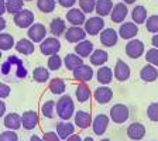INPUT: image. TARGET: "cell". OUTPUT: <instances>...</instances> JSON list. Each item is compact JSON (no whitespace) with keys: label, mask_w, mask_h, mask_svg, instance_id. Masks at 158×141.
Returning a JSON list of instances; mask_svg holds the SVG:
<instances>
[{"label":"cell","mask_w":158,"mask_h":141,"mask_svg":"<svg viewBox=\"0 0 158 141\" xmlns=\"http://www.w3.org/2000/svg\"><path fill=\"white\" fill-rule=\"evenodd\" d=\"M56 114L61 120L69 122V118L75 116V103L69 95H61L56 102Z\"/></svg>","instance_id":"obj_1"},{"label":"cell","mask_w":158,"mask_h":141,"mask_svg":"<svg viewBox=\"0 0 158 141\" xmlns=\"http://www.w3.org/2000/svg\"><path fill=\"white\" fill-rule=\"evenodd\" d=\"M110 120L116 124H123L128 120L130 117V112H128V107L123 103H117V105L112 106L110 109Z\"/></svg>","instance_id":"obj_2"},{"label":"cell","mask_w":158,"mask_h":141,"mask_svg":"<svg viewBox=\"0 0 158 141\" xmlns=\"http://www.w3.org/2000/svg\"><path fill=\"white\" fill-rule=\"evenodd\" d=\"M61 49V41L56 37H47L43 43L40 44V51L45 56L56 55Z\"/></svg>","instance_id":"obj_3"},{"label":"cell","mask_w":158,"mask_h":141,"mask_svg":"<svg viewBox=\"0 0 158 141\" xmlns=\"http://www.w3.org/2000/svg\"><path fill=\"white\" fill-rule=\"evenodd\" d=\"M105 26L106 24L103 17L93 16L86 20V23L83 24V28H85L86 34H89V35H98V34H100L105 30Z\"/></svg>","instance_id":"obj_4"},{"label":"cell","mask_w":158,"mask_h":141,"mask_svg":"<svg viewBox=\"0 0 158 141\" xmlns=\"http://www.w3.org/2000/svg\"><path fill=\"white\" fill-rule=\"evenodd\" d=\"M27 37H28L34 44H41L47 38V28L41 23H34L33 26L27 30Z\"/></svg>","instance_id":"obj_5"},{"label":"cell","mask_w":158,"mask_h":141,"mask_svg":"<svg viewBox=\"0 0 158 141\" xmlns=\"http://www.w3.org/2000/svg\"><path fill=\"white\" fill-rule=\"evenodd\" d=\"M13 20H14V24L19 28H30L34 24V14L31 10L24 9L20 13L14 14Z\"/></svg>","instance_id":"obj_6"},{"label":"cell","mask_w":158,"mask_h":141,"mask_svg":"<svg viewBox=\"0 0 158 141\" xmlns=\"http://www.w3.org/2000/svg\"><path fill=\"white\" fill-rule=\"evenodd\" d=\"M64 35H65V39L68 43L78 44V43H81V41H83V39H86V35H88V34H86L85 28H82V27L71 26L69 28H66Z\"/></svg>","instance_id":"obj_7"},{"label":"cell","mask_w":158,"mask_h":141,"mask_svg":"<svg viewBox=\"0 0 158 141\" xmlns=\"http://www.w3.org/2000/svg\"><path fill=\"white\" fill-rule=\"evenodd\" d=\"M126 54L131 59H138L144 54V43L137 38L130 39L126 45Z\"/></svg>","instance_id":"obj_8"},{"label":"cell","mask_w":158,"mask_h":141,"mask_svg":"<svg viewBox=\"0 0 158 141\" xmlns=\"http://www.w3.org/2000/svg\"><path fill=\"white\" fill-rule=\"evenodd\" d=\"M118 37L123 39H134V37H137L138 34V26L133 21H126V23H122L120 28H118Z\"/></svg>","instance_id":"obj_9"},{"label":"cell","mask_w":158,"mask_h":141,"mask_svg":"<svg viewBox=\"0 0 158 141\" xmlns=\"http://www.w3.org/2000/svg\"><path fill=\"white\" fill-rule=\"evenodd\" d=\"M100 44L106 48H110V47H114L118 41V33L116 31L114 28H105L100 33Z\"/></svg>","instance_id":"obj_10"},{"label":"cell","mask_w":158,"mask_h":141,"mask_svg":"<svg viewBox=\"0 0 158 141\" xmlns=\"http://www.w3.org/2000/svg\"><path fill=\"white\" fill-rule=\"evenodd\" d=\"M72 76L75 81H78V82H81V83L89 82V81H92V78H93V69H92V66L83 64L82 66H79L75 71H72Z\"/></svg>","instance_id":"obj_11"},{"label":"cell","mask_w":158,"mask_h":141,"mask_svg":"<svg viewBox=\"0 0 158 141\" xmlns=\"http://www.w3.org/2000/svg\"><path fill=\"white\" fill-rule=\"evenodd\" d=\"M65 17H66V21H68L69 24H72V26L81 27L86 23V14L83 13L81 9H75V7L69 9Z\"/></svg>","instance_id":"obj_12"},{"label":"cell","mask_w":158,"mask_h":141,"mask_svg":"<svg viewBox=\"0 0 158 141\" xmlns=\"http://www.w3.org/2000/svg\"><path fill=\"white\" fill-rule=\"evenodd\" d=\"M128 14V9H127V4L126 3H116L114 7H113L112 13H110V19H112L113 23H117V24H122L124 23L126 17Z\"/></svg>","instance_id":"obj_13"},{"label":"cell","mask_w":158,"mask_h":141,"mask_svg":"<svg viewBox=\"0 0 158 141\" xmlns=\"http://www.w3.org/2000/svg\"><path fill=\"white\" fill-rule=\"evenodd\" d=\"M113 75H114L116 81H118V82H126V81L130 78V75H131L130 66H128L124 61L117 59V62H116V65H114V73H113Z\"/></svg>","instance_id":"obj_14"},{"label":"cell","mask_w":158,"mask_h":141,"mask_svg":"<svg viewBox=\"0 0 158 141\" xmlns=\"http://www.w3.org/2000/svg\"><path fill=\"white\" fill-rule=\"evenodd\" d=\"M93 97H95V100L99 103V105H106V103H109L110 100H112L113 97V90L109 86H99V88L95 89V92H93Z\"/></svg>","instance_id":"obj_15"},{"label":"cell","mask_w":158,"mask_h":141,"mask_svg":"<svg viewBox=\"0 0 158 141\" xmlns=\"http://www.w3.org/2000/svg\"><path fill=\"white\" fill-rule=\"evenodd\" d=\"M109 122L110 118L106 114H98L92 122V130L96 135H103L109 127Z\"/></svg>","instance_id":"obj_16"},{"label":"cell","mask_w":158,"mask_h":141,"mask_svg":"<svg viewBox=\"0 0 158 141\" xmlns=\"http://www.w3.org/2000/svg\"><path fill=\"white\" fill-rule=\"evenodd\" d=\"M3 124L7 130H14L17 131L19 128L23 127V122H21V116L16 112H11V113H7L3 118Z\"/></svg>","instance_id":"obj_17"},{"label":"cell","mask_w":158,"mask_h":141,"mask_svg":"<svg viewBox=\"0 0 158 141\" xmlns=\"http://www.w3.org/2000/svg\"><path fill=\"white\" fill-rule=\"evenodd\" d=\"M127 135L130 140H135V141H140L145 137V127L144 124L141 123H131V124L127 127Z\"/></svg>","instance_id":"obj_18"},{"label":"cell","mask_w":158,"mask_h":141,"mask_svg":"<svg viewBox=\"0 0 158 141\" xmlns=\"http://www.w3.org/2000/svg\"><path fill=\"white\" fill-rule=\"evenodd\" d=\"M56 133H58L59 138L61 140H68L71 135L75 134V124H72L71 122H65V120H62V122H59L58 124H56Z\"/></svg>","instance_id":"obj_19"},{"label":"cell","mask_w":158,"mask_h":141,"mask_svg":"<svg viewBox=\"0 0 158 141\" xmlns=\"http://www.w3.org/2000/svg\"><path fill=\"white\" fill-rule=\"evenodd\" d=\"M21 122L26 130H34L38 126V114L35 110H27L21 114Z\"/></svg>","instance_id":"obj_20"},{"label":"cell","mask_w":158,"mask_h":141,"mask_svg":"<svg viewBox=\"0 0 158 141\" xmlns=\"http://www.w3.org/2000/svg\"><path fill=\"white\" fill-rule=\"evenodd\" d=\"M140 78L144 81V82H155L158 79V69L157 66L151 65V64H147L141 68L140 71Z\"/></svg>","instance_id":"obj_21"},{"label":"cell","mask_w":158,"mask_h":141,"mask_svg":"<svg viewBox=\"0 0 158 141\" xmlns=\"http://www.w3.org/2000/svg\"><path fill=\"white\" fill-rule=\"evenodd\" d=\"M66 31V24H65V20L61 19V17H55V19L51 20L49 23V33L52 34L54 37H61L62 34H65Z\"/></svg>","instance_id":"obj_22"},{"label":"cell","mask_w":158,"mask_h":141,"mask_svg":"<svg viewBox=\"0 0 158 141\" xmlns=\"http://www.w3.org/2000/svg\"><path fill=\"white\" fill-rule=\"evenodd\" d=\"M95 47H93V43L89 41V39H83L81 43H78L75 45V54H78L81 58H88V56L92 55V52L95 51Z\"/></svg>","instance_id":"obj_23"},{"label":"cell","mask_w":158,"mask_h":141,"mask_svg":"<svg viewBox=\"0 0 158 141\" xmlns=\"http://www.w3.org/2000/svg\"><path fill=\"white\" fill-rule=\"evenodd\" d=\"M73 120H75V126L79 128H88L89 126L92 124V116H90V113L85 112V110L75 112Z\"/></svg>","instance_id":"obj_24"},{"label":"cell","mask_w":158,"mask_h":141,"mask_svg":"<svg viewBox=\"0 0 158 141\" xmlns=\"http://www.w3.org/2000/svg\"><path fill=\"white\" fill-rule=\"evenodd\" d=\"M16 51L19 54H23V55H31L35 49V45L30 38H21L16 43Z\"/></svg>","instance_id":"obj_25"},{"label":"cell","mask_w":158,"mask_h":141,"mask_svg":"<svg viewBox=\"0 0 158 141\" xmlns=\"http://www.w3.org/2000/svg\"><path fill=\"white\" fill-rule=\"evenodd\" d=\"M113 7H114L113 0H98L95 11L99 17H106V16H110Z\"/></svg>","instance_id":"obj_26"},{"label":"cell","mask_w":158,"mask_h":141,"mask_svg":"<svg viewBox=\"0 0 158 141\" xmlns=\"http://www.w3.org/2000/svg\"><path fill=\"white\" fill-rule=\"evenodd\" d=\"M96 79L100 85H109L113 81V71L109 66H99L98 72H96Z\"/></svg>","instance_id":"obj_27"},{"label":"cell","mask_w":158,"mask_h":141,"mask_svg":"<svg viewBox=\"0 0 158 141\" xmlns=\"http://www.w3.org/2000/svg\"><path fill=\"white\" fill-rule=\"evenodd\" d=\"M64 65L68 71H75L76 68L83 65V59L78 55V54H66L64 58Z\"/></svg>","instance_id":"obj_28"},{"label":"cell","mask_w":158,"mask_h":141,"mask_svg":"<svg viewBox=\"0 0 158 141\" xmlns=\"http://www.w3.org/2000/svg\"><path fill=\"white\" fill-rule=\"evenodd\" d=\"M89 61L93 66H103L109 61V54L105 49H95L92 55L89 56Z\"/></svg>","instance_id":"obj_29"},{"label":"cell","mask_w":158,"mask_h":141,"mask_svg":"<svg viewBox=\"0 0 158 141\" xmlns=\"http://www.w3.org/2000/svg\"><path fill=\"white\" fill-rule=\"evenodd\" d=\"M131 19H133V23H135L137 26H140V24H144L145 21H147V19H148L147 9H145L144 6H140V4H137V6H135L134 9L131 10Z\"/></svg>","instance_id":"obj_30"},{"label":"cell","mask_w":158,"mask_h":141,"mask_svg":"<svg viewBox=\"0 0 158 141\" xmlns=\"http://www.w3.org/2000/svg\"><path fill=\"white\" fill-rule=\"evenodd\" d=\"M48 89L51 90L52 95H62L66 90V85H65V82H64V79L52 78L48 83Z\"/></svg>","instance_id":"obj_31"},{"label":"cell","mask_w":158,"mask_h":141,"mask_svg":"<svg viewBox=\"0 0 158 141\" xmlns=\"http://www.w3.org/2000/svg\"><path fill=\"white\" fill-rule=\"evenodd\" d=\"M90 95H92V92H90V89H89V86L86 85V83H79V85L76 86L75 96H76V99H78V102L86 103L89 99H90Z\"/></svg>","instance_id":"obj_32"},{"label":"cell","mask_w":158,"mask_h":141,"mask_svg":"<svg viewBox=\"0 0 158 141\" xmlns=\"http://www.w3.org/2000/svg\"><path fill=\"white\" fill-rule=\"evenodd\" d=\"M33 78L35 82L38 83H45L49 81V69H47L45 66H37L33 71Z\"/></svg>","instance_id":"obj_33"},{"label":"cell","mask_w":158,"mask_h":141,"mask_svg":"<svg viewBox=\"0 0 158 141\" xmlns=\"http://www.w3.org/2000/svg\"><path fill=\"white\" fill-rule=\"evenodd\" d=\"M41 113L45 118H54L56 114V102L54 100H47L41 106Z\"/></svg>","instance_id":"obj_34"},{"label":"cell","mask_w":158,"mask_h":141,"mask_svg":"<svg viewBox=\"0 0 158 141\" xmlns=\"http://www.w3.org/2000/svg\"><path fill=\"white\" fill-rule=\"evenodd\" d=\"M13 47H16V41H14V37L9 33H2L0 34V48L2 51H9Z\"/></svg>","instance_id":"obj_35"},{"label":"cell","mask_w":158,"mask_h":141,"mask_svg":"<svg viewBox=\"0 0 158 141\" xmlns=\"http://www.w3.org/2000/svg\"><path fill=\"white\" fill-rule=\"evenodd\" d=\"M55 6H56V2L55 0H37V7L41 13H52L55 10Z\"/></svg>","instance_id":"obj_36"},{"label":"cell","mask_w":158,"mask_h":141,"mask_svg":"<svg viewBox=\"0 0 158 141\" xmlns=\"http://www.w3.org/2000/svg\"><path fill=\"white\" fill-rule=\"evenodd\" d=\"M7 4V13L17 14L21 10H24V0H6Z\"/></svg>","instance_id":"obj_37"},{"label":"cell","mask_w":158,"mask_h":141,"mask_svg":"<svg viewBox=\"0 0 158 141\" xmlns=\"http://www.w3.org/2000/svg\"><path fill=\"white\" fill-rule=\"evenodd\" d=\"M96 2L98 0H79V9L85 14H90L96 9Z\"/></svg>","instance_id":"obj_38"},{"label":"cell","mask_w":158,"mask_h":141,"mask_svg":"<svg viewBox=\"0 0 158 141\" xmlns=\"http://www.w3.org/2000/svg\"><path fill=\"white\" fill-rule=\"evenodd\" d=\"M64 59L56 54V55H52L48 58V62H47V66H48L49 71H59V68L62 66Z\"/></svg>","instance_id":"obj_39"},{"label":"cell","mask_w":158,"mask_h":141,"mask_svg":"<svg viewBox=\"0 0 158 141\" xmlns=\"http://www.w3.org/2000/svg\"><path fill=\"white\" fill-rule=\"evenodd\" d=\"M145 28H147L148 33L158 34V16L157 14L148 17L147 21H145Z\"/></svg>","instance_id":"obj_40"},{"label":"cell","mask_w":158,"mask_h":141,"mask_svg":"<svg viewBox=\"0 0 158 141\" xmlns=\"http://www.w3.org/2000/svg\"><path fill=\"white\" fill-rule=\"evenodd\" d=\"M145 61H147V64L158 66V48L148 49L147 52H145Z\"/></svg>","instance_id":"obj_41"},{"label":"cell","mask_w":158,"mask_h":141,"mask_svg":"<svg viewBox=\"0 0 158 141\" xmlns=\"http://www.w3.org/2000/svg\"><path fill=\"white\" fill-rule=\"evenodd\" d=\"M147 116L151 122H154V123L158 122V103L157 102L151 103V105L147 107Z\"/></svg>","instance_id":"obj_42"},{"label":"cell","mask_w":158,"mask_h":141,"mask_svg":"<svg viewBox=\"0 0 158 141\" xmlns=\"http://www.w3.org/2000/svg\"><path fill=\"white\" fill-rule=\"evenodd\" d=\"M0 141H19V135L14 130H4L0 134Z\"/></svg>","instance_id":"obj_43"},{"label":"cell","mask_w":158,"mask_h":141,"mask_svg":"<svg viewBox=\"0 0 158 141\" xmlns=\"http://www.w3.org/2000/svg\"><path fill=\"white\" fill-rule=\"evenodd\" d=\"M10 92H11V89H10V86L7 85V83H2V85H0V99H2V100L9 97Z\"/></svg>","instance_id":"obj_44"},{"label":"cell","mask_w":158,"mask_h":141,"mask_svg":"<svg viewBox=\"0 0 158 141\" xmlns=\"http://www.w3.org/2000/svg\"><path fill=\"white\" fill-rule=\"evenodd\" d=\"M43 138L45 141H62L61 138H59V135H58V133H56V131H48V133H45Z\"/></svg>","instance_id":"obj_45"},{"label":"cell","mask_w":158,"mask_h":141,"mask_svg":"<svg viewBox=\"0 0 158 141\" xmlns=\"http://www.w3.org/2000/svg\"><path fill=\"white\" fill-rule=\"evenodd\" d=\"M76 3V0H58V4L65 9H72L73 4Z\"/></svg>","instance_id":"obj_46"},{"label":"cell","mask_w":158,"mask_h":141,"mask_svg":"<svg viewBox=\"0 0 158 141\" xmlns=\"http://www.w3.org/2000/svg\"><path fill=\"white\" fill-rule=\"evenodd\" d=\"M7 13V4H6V0H0V16Z\"/></svg>","instance_id":"obj_47"},{"label":"cell","mask_w":158,"mask_h":141,"mask_svg":"<svg viewBox=\"0 0 158 141\" xmlns=\"http://www.w3.org/2000/svg\"><path fill=\"white\" fill-rule=\"evenodd\" d=\"M7 27V21H6V19H4L3 16H0V31L3 33V30Z\"/></svg>","instance_id":"obj_48"},{"label":"cell","mask_w":158,"mask_h":141,"mask_svg":"<svg viewBox=\"0 0 158 141\" xmlns=\"http://www.w3.org/2000/svg\"><path fill=\"white\" fill-rule=\"evenodd\" d=\"M0 116H6V103L0 100Z\"/></svg>","instance_id":"obj_49"},{"label":"cell","mask_w":158,"mask_h":141,"mask_svg":"<svg viewBox=\"0 0 158 141\" xmlns=\"http://www.w3.org/2000/svg\"><path fill=\"white\" fill-rule=\"evenodd\" d=\"M151 44L154 48H158V34H154L151 38Z\"/></svg>","instance_id":"obj_50"},{"label":"cell","mask_w":158,"mask_h":141,"mask_svg":"<svg viewBox=\"0 0 158 141\" xmlns=\"http://www.w3.org/2000/svg\"><path fill=\"white\" fill-rule=\"evenodd\" d=\"M66 141H83V138H81V135H78V134H73V135H71Z\"/></svg>","instance_id":"obj_51"},{"label":"cell","mask_w":158,"mask_h":141,"mask_svg":"<svg viewBox=\"0 0 158 141\" xmlns=\"http://www.w3.org/2000/svg\"><path fill=\"white\" fill-rule=\"evenodd\" d=\"M30 141H45L44 140V138H41V137H38V135H31V137H30Z\"/></svg>","instance_id":"obj_52"},{"label":"cell","mask_w":158,"mask_h":141,"mask_svg":"<svg viewBox=\"0 0 158 141\" xmlns=\"http://www.w3.org/2000/svg\"><path fill=\"white\" fill-rule=\"evenodd\" d=\"M123 3H126V4H133V3H135L137 0H122Z\"/></svg>","instance_id":"obj_53"},{"label":"cell","mask_w":158,"mask_h":141,"mask_svg":"<svg viewBox=\"0 0 158 141\" xmlns=\"http://www.w3.org/2000/svg\"><path fill=\"white\" fill-rule=\"evenodd\" d=\"M83 141H95V140H93L92 137H85L83 138Z\"/></svg>","instance_id":"obj_54"},{"label":"cell","mask_w":158,"mask_h":141,"mask_svg":"<svg viewBox=\"0 0 158 141\" xmlns=\"http://www.w3.org/2000/svg\"><path fill=\"white\" fill-rule=\"evenodd\" d=\"M100 141H110L109 138H103V140H100Z\"/></svg>","instance_id":"obj_55"},{"label":"cell","mask_w":158,"mask_h":141,"mask_svg":"<svg viewBox=\"0 0 158 141\" xmlns=\"http://www.w3.org/2000/svg\"><path fill=\"white\" fill-rule=\"evenodd\" d=\"M24 2H33V0H24Z\"/></svg>","instance_id":"obj_56"},{"label":"cell","mask_w":158,"mask_h":141,"mask_svg":"<svg viewBox=\"0 0 158 141\" xmlns=\"http://www.w3.org/2000/svg\"><path fill=\"white\" fill-rule=\"evenodd\" d=\"M154 141H155V140H154Z\"/></svg>","instance_id":"obj_57"}]
</instances>
